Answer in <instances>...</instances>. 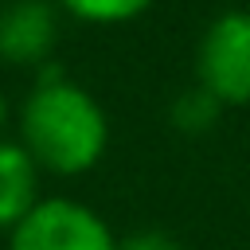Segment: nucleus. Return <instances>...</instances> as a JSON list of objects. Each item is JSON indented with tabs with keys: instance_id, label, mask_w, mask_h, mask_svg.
<instances>
[{
	"instance_id": "obj_1",
	"label": "nucleus",
	"mask_w": 250,
	"mask_h": 250,
	"mask_svg": "<svg viewBox=\"0 0 250 250\" xmlns=\"http://www.w3.org/2000/svg\"><path fill=\"white\" fill-rule=\"evenodd\" d=\"M20 145L51 176H82L90 172L109 141V121L102 105L59 70H43L39 86L23 102L20 113Z\"/></svg>"
},
{
	"instance_id": "obj_2",
	"label": "nucleus",
	"mask_w": 250,
	"mask_h": 250,
	"mask_svg": "<svg viewBox=\"0 0 250 250\" xmlns=\"http://www.w3.org/2000/svg\"><path fill=\"white\" fill-rule=\"evenodd\" d=\"M8 250H117L109 223L78 199H39L31 215L8 230Z\"/></svg>"
},
{
	"instance_id": "obj_3",
	"label": "nucleus",
	"mask_w": 250,
	"mask_h": 250,
	"mask_svg": "<svg viewBox=\"0 0 250 250\" xmlns=\"http://www.w3.org/2000/svg\"><path fill=\"white\" fill-rule=\"evenodd\" d=\"M195 78L223 105L250 102V12H227L203 31Z\"/></svg>"
},
{
	"instance_id": "obj_4",
	"label": "nucleus",
	"mask_w": 250,
	"mask_h": 250,
	"mask_svg": "<svg viewBox=\"0 0 250 250\" xmlns=\"http://www.w3.org/2000/svg\"><path fill=\"white\" fill-rule=\"evenodd\" d=\"M59 39V16L51 0H12L0 8V59L39 66Z\"/></svg>"
},
{
	"instance_id": "obj_5",
	"label": "nucleus",
	"mask_w": 250,
	"mask_h": 250,
	"mask_svg": "<svg viewBox=\"0 0 250 250\" xmlns=\"http://www.w3.org/2000/svg\"><path fill=\"white\" fill-rule=\"evenodd\" d=\"M39 203V164L23 145L0 141V230L20 227Z\"/></svg>"
},
{
	"instance_id": "obj_6",
	"label": "nucleus",
	"mask_w": 250,
	"mask_h": 250,
	"mask_svg": "<svg viewBox=\"0 0 250 250\" xmlns=\"http://www.w3.org/2000/svg\"><path fill=\"white\" fill-rule=\"evenodd\" d=\"M219 113H223V102L207 94L203 86H191L172 102V125L180 133H207L219 121Z\"/></svg>"
},
{
	"instance_id": "obj_7",
	"label": "nucleus",
	"mask_w": 250,
	"mask_h": 250,
	"mask_svg": "<svg viewBox=\"0 0 250 250\" xmlns=\"http://www.w3.org/2000/svg\"><path fill=\"white\" fill-rule=\"evenodd\" d=\"M59 4L86 23H125L141 16L152 0H59Z\"/></svg>"
},
{
	"instance_id": "obj_8",
	"label": "nucleus",
	"mask_w": 250,
	"mask_h": 250,
	"mask_svg": "<svg viewBox=\"0 0 250 250\" xmlns=\"http://www.w3.org/2000/svg\"><path fill=\"white\" fill-rule=\"evenodd\" d=\"M117 250H184L168 230H156V227H148V230H133V234H125L121 242H117Z\"/></svg>"
},
{
	"instance_id": "obj_9",
	"label": "nucleus",
	"mask_w": 250,
	"mask_h": 250,
	"mask_svg": "<svg viewBox=\"0 0 250 250\" xmlns=\"http://www.w3.org/2000/svg\"><path fill=\"white\" fill-rule=\"evenodd\" d=\"M4 121H8V102H4V94H0V129H4Z\"/></svg>"
}]
</instances>
